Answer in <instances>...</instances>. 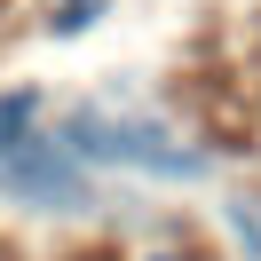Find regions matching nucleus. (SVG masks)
<instances>
[{"mask_svg":"<svg viewBox=\"0 0 261 261\" xmlns=\"http://www.w3.org/2000/svg\"><path fill=\"white\" fill-rule=\"evenodd\" d=\"M64 150L80 166H135V174H166V182L206 174V150H182L159 119H127V111H103V103L64 119Z\"/></svg>","mask_w":261,"mask_h":261,"instance_id":"f257e3e1","label":"nucleus"},{"mask_svg":"<svg viewBox=\"0 0 261 261\" xmlns=\"http://www.w3.org/2000/svg\"><path fill=\"white\" fill-rule=\"evenodd\" d=\"M32 119H40V95H32V87L0 95V150H16L24 135H32Z\"/></svg>","mask_w":261,"mask_h":261,"instance_id":"f03ea898","label":"nucleus"},{"mask_svg":"<svg viewBox=\"0 0 261 261\" xmlns=\"http://www.w3.org/2000/svg\"><path fill=\"white\" fill-rule=\"evenodd\" d=\"M143 261H182V253H143Z\"/></svg>","mask_w":261,"mask_h":261,"instance_id":"7ed1b4c3","label":"nucleus"}]
</instances>
